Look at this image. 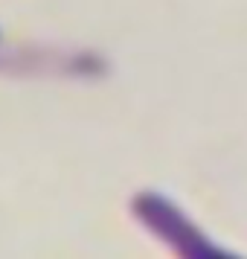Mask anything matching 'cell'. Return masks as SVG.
Listing matches in <instances>:
<instances>
[{"instance_id":"1","label":"cell","mask_w":247,"mask_h":259,"mask_svg":"<svg viewBox=\"0 0 247 259\" xmlns=\"http://www.w3.org/2000/svg\"><path fill=\"white\" fill-rule=\"evenodd\" d=\"M131 207H134V215H137L152 233H157L163 242H169L177 253H186V256H215V253H218V250L183 219V212L177 210L172 201L160 198V195H154V192H142V195L134 198Z\"/></svg>"}]
</instances>
